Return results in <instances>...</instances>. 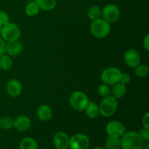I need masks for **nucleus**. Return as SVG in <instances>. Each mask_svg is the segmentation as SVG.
Masks as SVG:
<instances>
[{"label": "nucleus", "mask_w": 149, "mask_h": 149, "mask_svg": "<svg viewBox=\"0 0 149 149\" xmlns=\"http://www.w3.org/2000/svg\"><path fill=\"white\" fill-rule=\"evenodd\" d=\"M120 146V138L108 135L105 141L106 149H119Z\"/></svg>", "instance_id": "19"}, {"label": "nucleus", "mask_w": 149, "mask_h": 149, "mask_svg": "<svg viewBox=\"0 0 149 149\" xmlns=\"http://www.w3.org/2000/svg\"><path fill=\"white\" fill-rule=\"evenodd\" d=\"M106 131L108 135L121 138L126 132V127L119 121H111L106 125Z\"/></svg>", "instance_id": "9"}, {"label": "nucleus", "mask_w": 149, "mask_h": 149, "mask_svg": "<svg viewBox=\"0 0 149 149\" xmlns=\"http://www.w3.org/2000/svg\"><path fill=\"white\" fill-rule=\"evenodd\" d=\"M23 50V44L17 40L6 43V53L10 56H16Z\"/></svg>", "instance_id": "14"}, {"label": "nucleus", "mask_w": 149, "mask_h": 149, "mask_svg": "<svg viewBox=\"0 0 149 149\" xmlns=\"http://www.w3.org/2000/svg\"><path fill=\"white\" fill-rule=\"evenodd\" d=\"M97 93L102 97H107L111 95V87L110 86L106 84H101L97 87Z\"/></svg>", "instance_id": "26"}, {"label": "nucleus", "mask_w": 149, "mask_h": 149, "mask_svg": "<svg viewBox=\"0 0 149 149\" xmlns=\"http://www.w3.org/2000/svg\"><path fill=\"white\" fill-rule=\"evenodd\" d=\"M56 149H57V148H56Z\"/></svg>", "instance_id": "36"}, {"label": "nucleus", "mask_w": 149, "mask_h": 149, "mask_svg": "<svg viewBox=\"0 0 149 149\" xmlns=\"http://www.w3.org/2000/svg\"><path fill=\"white\" fill-rule=\"evenodd\" d=\"M138 134L140 135V136L141 137L143 141L146 143H148L149 141V129L147 128H143L140 130V132H138Z\"/></svg>", "instance_id": "28"}, {"label": "nucleus", "mask_w": 149, "mask_h": 149, "mask_svg": "<svg viewBox=\"0 0 149 149\" xmlns=\"http://www.w3.org/2000/svg\"><path fill=\"white\" fill-rule=\"evenodd\" d=\"M91 33L97 39H103L109 35L111 32L110 23L103 18L93 20L90 24Z\"/></svg>", "instance_id": "2"}, {"label": "nucleus", "mask_w": 149, "mask_h": 149, "mask_svg": "<svg viewBox=\"0 0 149 149\" xmlns=\"http://www.w3.org/2000/svg\"><path fill=\"white\" fill-rule=\"evenodd\" d=\"M13 127V119L10 116H2L0 118V128L4 130Z\"/></svg>", "instance_id": "24"}, {"label": "nucleus", "mask_w": 149, "mask_h": 149, "mask_svg": "<svg viewBox=\"0 0 149 149\" xmlns=\"http://www.w3.org/2000/svg\"><path fill=\"white\" fill-rule=\"evenodd\" d=\"M148 148H149V145H148V143L146 144V146H145V148H143V149H148Z\"/></svg>", "instance_id": "33"}, {"label": "nucleus", "mask_w": 149, "mask_h": 149, "mask_svg": "<svg viewBox=\"0 0 149 149\" xmlns=\"http://www.w3.org/2000/svg\"><path fill=\"white\" fill-rule=\"evenodd\" d=\"M13 66V61L10 55L4 54L0 57V69L2 71H9Z\"/></svg>", "instance_id": "22"}, {"label": "nucleus", "mask_w": 149, "mask_h": 149, "mask_svg": "<svg viewBox=\"0 0 149 149\" xmlns=\"http://www.w3.org/2000/svg\"><path fill=\"white\" fill-rule=\"evenodd\" d=\"M21 32L20 29L17 25L13 23H8L4 26H2L1 30V37L6 42H13L17 40L20 38Z\"/></svg>", "instance_id": "5"}, {"label": "nucleus", "mask_w": 149, "mask_h": 149, "mask_svg": "<svg viewBox=\"0 0 149 149\" xmlns=\"http://www.w3.org/2000/svg\"><path fill=\"white\" fill-rule=\"evenodd\" d=\"M10 23V17L6 12L0 11V25L1 26H4L7 23Z\"/></svg>", "instance_id": "27"}, {"label": "nucleus", "mask_w": 149, "mask_h": 149, "mask_svg": "<svg viewBox=\"0 0 149 149\" xmlns=\"http://www.w3.org/2000/svg\"><path fill=\"white\" fill-rule=\"evenodd\" d=\"M122 149H143L145 142L138 132H126L120 138Z\"/></svg>", "instance_id": "1"}, {"label": "nucleus", "mask_w": 149, "mask_h": 149, "mask_svg": "<svg viewBox=\"0 0 149 149\" xmlns=\"http://www.w3.org/2000/svg\"><path fill=\"white\" fill-rule=\"evenodd\" d=\"M31 122L29 117L20 115L13 120V127L18 132H25L30 128Z\"/></svg>", "instance_id": "12"}, {"label": "nucleus", "mask_w": 149, "mask_h": 149, "mask_svg": "<svg viewBox=\"0 0 149 149\" xmlns=\"http://www.w3.org/2000/svg\"><path fill=\"white\" fill-rule=\"evenodd\" d=\"M90 100L84 92L75 91L69 97V104L74 110L77 111H84Z\"/></svg>", "instance_id": "4"}, {"label": "nucleus", "mask_w": 149, "mask_h": 149, "mask_svg": "<svg viewBox=\"0 0 149 149\" xmlns=\"http://www.w3.org/2000/svg\"><path fill=\"white\" fill-rule=\"evenodd\" d=\"M86 116L90 119H95L100 114L98 104L94 101H90L84 109Z\"/></svg>", "instance_id": "17"}, {"label": "nucleus", "mask_w": 149, "mask_h": 149, "mask_svg": "<svg viewBox=\"0 0 149 149\" xmlns=\"http://www.w3.org/2000/svg\"><path fill=\"white\" fill-rule=\"evenodd\" d=\"M143 45L144 48L146 51L149 50V34L146 35V36L144 37L143 40Z\"/></svg>", "instance_id": "32"}, {"label": "nucleus", "mask_w": 149, "mask_h": 149, "mask_svg": "<svg viewBox=\"0 0 149 149\" xmlns=\"http://www.w3.org/2000/svg\"><path fill=\"white\" fill-rule=\"evenodd\" d=\"M142 124L143 125L144 128L149 129V113L147 112L144 114L142 119Z\"/></svg>", "instance_id": "30"}, {"label": "nucleus", "mask_w": 149, "mask_h": 149, "mask_svg": "<svg viewBox=\"0 0 149 149\" xmlns=\"http://www.w3.org/2000/svg\"><path fill=\"white\" fill-rule=\"evenodd\" d=\"M126 85L121 83L120 81L112 85V87H111V95L116 99L123 97L126 94Z\"/></svg>", "instance_id": "16"}, {"label": "nucleus", "mask_w": 149, "mask_h": 149, "mask_svg": "<svg viewBox=\"0 0 149 149\" xmlns=\"http://www.w3.org/2000/svg\"><path fill=\"white\" fill-rule=\"evenodd\" d=\"M39 11H40V9L35 1L29 3L25 9L26 14L29 17H34V16L37 15Z\"/></svg>", "instance_id": "23"}, {"label": "nucleus", "mask_w": 149, "mask_h": 149, "mask_svg": "<svg viewBox=\"0 0 149 149\" xmlns=\"http://www.w3.org/2000/svg\"><path fill=\"white\" fill-rule=\"evenodd\" d=\"M39 9L44 11H50L56 7L57 0H35Z\"/></svg>", "instance_id": "18"}, {"label": "nucleus", "mask_w": 149, "mask_h": 149, "mask_svg": "<svg viewBox=\"0 0 149 149\" xmlns=\"http://www.w3.org/2000/svg\"><path fill=\"white\" fill-rule=\"evenodd\" d=\"M87 16L90 20H95L102 17V9L98 5H93L87 10Z\"/></svg>", "instance_id": "20"}, {"label": "nucleus", "mask_w": 149, "mask_h": 149, "mask_svg": "<svg viewBox=\"0 0 149 149\" xmlns=\"http://www.w3.org/2000/svg\"><path fill=\"white\" fill-rule=\"evenodd\" d=\"M1 27H2V26H1V25H0V33H1Z\"/></svg>", "instance_id": "35"}, {"label": "nucleus", "mask_w": 149, "mask_h": 149, "mask_svg": "<svg viewBox=\"0 0 149 149\" xmlns=\"http://www.w3.org/2000/svg\"><path fill=\"white\" fill-rule=\"evenodd\" d=\"M135 74L139 77H146L148 74V68L143 64H139L134 68Z\"/></svg>", "instance_id": "25"}, {"label": "nucleus", "mask_w": 149, "mask_h": 149, "mask_svg": "<svg viewBox=\"0 0 149 149\" xmlns=\"http://www.w3.org/2000/svg\"><path fill=\"white\" fill-rule=\"evenodd\" d=\"M20 149H37L38 143L35 139L32 138H25L20 143Z\"/></svg>", "instance_id": "21"}, {"label": "nucleus", "mask_w": 149, "mask_h": 149, "mask_svg": "<svg viewBox=\"0 0 149 149\" xmlns=\"http://www.w3.org/2000/svg\"><path fill=\"white\" fill-rule=\"evenodd\" d=\"M122 73V71L116 67H109L103 70L100 75V79L104 84L112 86L120 81Z\"/></svg>", "instance_id": "6"}, {"label": "nucleus", "mask_w": 149, "mask_h": 149, "mask_svg": "<svg viewBox=\"0 0 149 149\" xmlns=\"http://www.w3.org/2000/svg\"><path fill=\"white\" fill-rule=\"evenodd\" d=\"M99 106L100 114L104 117H110L116 113L118 109L117 99L109 95L102 99Z\"/></svg>", "instance_id": "3"}, {"label": "nucleus", "mask_w": 149, "mask_h": 149, "mask_svg": "<svg viewBox=\"0 0 149 149\" xmlns=\"http://www.w3.org/2000/svg\"><path fill=\"white\" fill-rule=\"evenodd\" d=\"M102 17L108 23H114L120 17V10L116 4H107L102 10Z\"/></svg>", "instance_id": "7"}, {"label": "nucleus", "mask_w": 149, "mask_h": 149, "mask_svg": "<svg viewBox=\"0 0 149 149\" xmlns=\"http://www.w3.org/2000/svg\"><path fill=\"white\" fill-rule=\"evenodd\" d=\"M7 92L12 97H17L22 92V84L19 80L12 79L7 84Z\"/></svg>", "instance_id": "13"}, {"label": "nucleus", "mask_w": 149, "mask_h": 149, "mask_svg": "<svg viewBox=\"0 0 149 149\" xmlns=\"http://www.w3.org/2000/svg\"><path fill=\"white\" fill-rule=\"evenodd\" d=\"M141 55L134 49H129L124 54V61L128 67L135 68L141 63Z\"/></svg>", "instance_id": "10"}, {"label": "nucleus", "mask_w": 149, "mask_h": 149, "mask_svg": "<svg viewBox=\"0 0 149 149\" xmlns=\"http://www.w3.org/2000/svg\"><path fill=\"white\" fill-rule=\"evenodd\" d=\"M37 118L42 122H47L52 117V110L48 105H41L36 111Z\"/></svg>", "instance_id": "15"}, {"label": "nucleus", "mask_w": 149, "mask_h": 149, "mask_svg": "<svg viewBox=\"0 0 149 149\" xmlns=\"http://www.w3.org/2000/svg\"><path fill=\"white\" fill-rule=\"evenodd\" d=\"M90 143V138L87 135L78 133L70 138L68 147L71 149H87Z\"/></svg>", "instance_id": "8"}, {"label": "nucleus", "mask_w": 149, "mask_h": 149, "mask_svg": "<svg viewBox=\"0 0 149 149\" xmlns=\"http://www.w3.org/2000/svg\"><path fill=\"white\" fill-rule=\"evenodd\" d=\"M131 77L130 75L128 73H122V75H121V79H120V82L122 83V84H125L126 85L130 81Z\"/></svg>", "instance_id": "29"}, {"label": "nucleus", "mask_w": 149, "mask_h": 149, "mask_svg": "<svg viewBox=\"0 0 149 149\" xmlns=\"http://www.w3.org/2000/svg\"><path fill=\"white\" fill-rule=\"evenodd\" d=\"M6 53V42L0 37V57Z\"/></svg>", "instance_id": "31"}, {"label": "nucleus", "mask_w": 149, "mask_h": 149, "mask_svg": "<svg viewBox=\"0 0 149 149\" xmlns=\"http://www.w3.org/2000/svg\"><path fill=\"white\" fill-rule=\"evenodd\" d=\"M93 149H104V148H101V147H96V148H93Z\"/></svg>", "instance_id": "34"}, {"label": "nucleus", "mask_w": 149, "mask_h": 149, "mask_svg": "<svg viewBox=\"0 0 149 149\" xmlns=\"http://www.w3.org/2000/svg\"><path fill=\"white\" fill-rule=\"evenodd\" d=\"M69 139L70 138L65 132H57L53 137V143L55 148L67 149L69 146Z\"/></svg>", "instance_id": "11"}]
</instances>
